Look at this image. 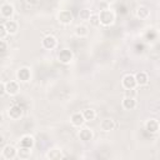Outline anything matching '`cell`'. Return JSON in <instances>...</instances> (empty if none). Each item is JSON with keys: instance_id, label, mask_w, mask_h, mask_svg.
Instances as JSON below:
<instances>
[{"instance_id": "1", "label": "cell", "mask_w": 160, "mask_h": 160, "mask_svg": "<svg viewBox=\"0 0 160 160\" xmlns=\"http://www.w3.org/2000/svg\"><path fill=\"white\" fill-rule=\"evenodd\" d=\"M99 15V20H100V24L104 25V26H110L114 24L115 21V14L114 11H111L110 9H104L100 11Z\"/></svg>"}, {"instance_id": "2", "label": "cell", "mask_w": 160, "mask_h": 160, "mask_svg": "<svg viewBox=\"0 0 160 160\" xmlns=\"http://www.w3.org/2000/svg\"><path fill=\"white\" fill-rule=\"evenodd\" d=\"M72 59H74V54L70 49H62L58 54V60L61 64H70L72 61Z\"/></svg>"}, {"instance_id": "3", "label": "cell", "mask_w": 160, "mask_h": 160, "mask_svg": "<svg viewBox=\"0 0 160 160\" xmlns=\"http://www.w3.org/2000/svg\"><path fill=\"white\" fill-rule=\"evenodd\" d=\"M121 85L124 89L126 90H134L138 85H136V80H135V76L131 75V74H126L122 79H121Z\"/></svg>"}, {"instance_id": "4", "label": "cell", "mask_w": 160, "mask_h": 160, "mask_svg": "<svg viewBox=\"0 0 160 160\" xmlns=\"http://www.w3.org/2000/svg\"><path fill=\"white\" fill-rule=\"evenodd\" d=\"M58 21L62 25H69L72 21V12L70 10H61L58 14Z\"/></svg>"}, {"instance_id": "5", "label": "cell", "mask_w": 160, "mask_h": 160, "mask_svg": "<svg viewBox=\"0 0 160 160\" xmlns=\"http://www.w3.org/2000/svg\"><path fill=\"white\" fill-rule=\"evenodd\" d=\"M41 45H42L44 49L52 50V49L56 48L58 40H56V38L52 36V35H46V36H44V39H42V41H41Z\"/></svg>"}, {"instance_id": "6", "label": "cell", "mask_w": 160, "mask_h": 160, "mask_svg": "<svg viewBox=\"0 0 160 160\" xmlns=\"http://www.w3.org/2000/svg\"><path fill=\"white\" fill-rule=\"evenodd\" d=\"M16 78H18V80H19V81H22V82L29 81V80H30V78H31L30 69H29V68H26V66L20 68V69L18 70V72H16Z\"/></svg>"}, {"instance_id": "7", "label": "cell", "mask_w": 160, "mask_h": 160, "mask_svg": "<svg viewBox=\"0 0 160 160\" xmlns=\"http://www.w3.org/2000/svg\"><path fill=\"white\" fill-rule=\"evenodd\" d=\"M159 121L156 119H149L146 122H145V130L150 134H156L159 131Z\"/></svg>"}, {"instance_id": "8", "label": "cell", "mask_w": 160, "mask_h": 160, "mask_svg": "<svg viewBox=\"0 0 160 160\" xmlns=\"http://www.w3.org/2000/svg\"><path fill=\"white\" fill-rule=\"evenodd\" d=\"M121 105L125 110H134L136 108V100L134 96H130V95H126L122 101H121Z\"/></svg>"}, {"instance_id": "9", "label": "cell", "mask_w": 160, "mask_h": 160, "mask_svg": "<svg viewBox=\"0 0 160 160\" xmlns=\"http://www.w3.org/2000/svg\"><path fill=\"white\" fill-rule=\"evenodd\" d=\"M18 155V149L12 145H5L2 148V156L5 159H14Z\"/></svg>"}, {"instance_id": "10", "label": "cell", "mask_w": 160, "mask_h": 160, "mask_svg": "<svg viewBox=\"0 0 160 160\" xmlns=\"http://www.w3.org/2000/svg\"><path fill=\"white\" fill-rule=\"evenodd\" d=\"M0 14L5 19H10L14 14V6L11 4H2L0 8Z\"/></svg>"}, {"instance_id": "11", "label": "cell", "mask_w": 160, "mask_h": 160, "mask_svg": "<svg viewBox=\"0 0 160 160\" xmlns=\"http://www.w3.org/2000/svg\"><path fill=\"white\" fill-rule=\"evenodd\" d=\"M114 128H115V121L112 119H110V118H106V119L101 120V122H100V129L102 131H105V132L114 130Z\"/></svg>"}, {"instance_id": "12", "label": "cell", "mask_w": 160, "mask_h": 160, "mask_svg": "<svg viewBox=\"0 0 160 160\" xmlns=\"http://www.w3.org/2000/svg\"><path fill=\"white\" fill-rule=\"evenodd\" d=\"M5 90H6V94H9L10 96H14L19 92V84L16 81H9L5 84Z\"/></svg>"}, {"instance_id": "13", "label": "cell", "mask_w": 160, "mask_h": 160, "mask_svg": "<svg viewBox=\"0 0 160 160\" xmlns=\"http://www.w3.org/2000/svg\"><path fill=\"white\" fill-rule=\"evenodd\" d=\"M9 116L14 120L16 119H20L22 116V108L20 105H12L10 109H9Z\"/></svg>"}, {"instance_id": "14", "label": "cell", "mask_w": 160, "mask_h": 160, "mask_svg": "<svg viewBox=\"0 0 160 160\" xmlns=\"http://www.w3.org/2000/svg\"><path fill=\"white\" fill-rule=\"evenodd\" d=\"M34 144H35V140H34V138L31 135H24L20 139V141H19V145L21 148H29V149H31L34 146Z\"/></svg>"}, {"instance_id": "15", "label": "cell", "mask_w": 160, "mask_h": 160, "mask_svg": "<svg viewBox=\"0 0 160 160\" xmlns=\"http://www.w3.org/2000/svg\"><path fill=\"white\" fill-rule=\"evenodd\" d=\"M134 76H135V80H136V85H139V86L146 85L149 82V76H148V74L145 71H139Z\"/></svg>"}, {"instance_id": "16", "label": "cell", "mask_w": 160, "mask_h": 160, "mask_svg": "<svg viewBox=\"0 0 160 160\" xmlns=\"http://www.w3.org/2000/svg\"><path fill=\"white\" fill-rule=\"evenodd\" d=\"M5 29H6V32H8V34L14 35V34L18 32L19 26H18V22H16V21H14V20H6V22H5Z\"/></svg>"}, {"instance_id": "17", "label": "cell", "mask_w": 160, "mask_h": 160, "mask_svg": "<svg viewBox=\"0 0 160 160\" xmlns=\"http://www.w3.org/2000/svg\"><path fill=\"white\" fill-rule=\"evenodd\" d=\"M70 121H71V124L74 126H81L85 122V119H84L81 112H74L71 115V118H70Z\"/></svg>"}, {"instance_id": "18", "label": "cell", "mask_w": 160, "mask_h": 160, "mask_svg": "<svg viewBox=\"0 0 160 160\" xmlns=\"http://www.w3.org/2000/svg\"><path fill=\"white\" fill-rule=\"evenodd\" d=\"M92 136H94L92 130H90L89 128H84V129H81L80 132H79V138H80V140H82V141H90V140L92 139Z\"/></svg>"}, {"instance_id": "19", "label": "cell", "mask_w": 160, "mask_h": 160, "mask_svg": "<svg viewBox=\"0 0 160 160\" xmlns=\"http://www.w3.org/2000/svg\"><path fill=\"white\" fill-rule=\"evenodd\" d=\"M46 158L50 160H55V159H62L64 155H62L60 149H51L46 152Z\"/></svg>"}, {"instance_id": "20", "label": "cell", "mask_w": 160, "mask_h": 160, "mask_svg": "<svg viewBox=\"0 0 160 160\" xmlns=\"http://www.w3.org/2000/svg\"><path fill=\"white\" fill-rule=\"evenodd\" d=\"M149 15H150L149 8H146V6H139V8L136 9V16H138L139 19L144 20V19H146Z\"/></svg>"}, {"instance_id": "21", "label": "cell", "mask_w": 160, "mask_h": 160, "mask_svg": "<svg viewBox=\"0 0 160 160\" xmlns=\"http://www.w3.org/2000/svg\"><path fill=\"white\" fill-rule=\"evenodd\" d=\"M74 32H75V35L79 36V38H85V36H88L89 30H88V28H86L85 25H78V26H75Z\"/></svg>"}, {"instance_id": "22", "label": "cell", "mask_w": 160, "mask_h": 160, "mask_svg": "<svg viewBox=\"0 0 160 160\" xmlns=\"http://www.w3.org/2000/svg\"><path fill=\"white\" fill-rule=\"evenodd\" d=\"M81 114H82V116H84L85 121H91V120H94V119L96 118V111H95L94 109H91V108L85 109Z\"/></svg>"}, {"instance_id": "23", "label": "cell", "mask_w": 160, "mask_h": 160, "mask_svg": "<svg viewBox=\"0 0 160 160\" xmlns=\"http://www.w3.org/2000/svg\"><path fill=\"white\" fill-rule=\"evenodd\" d=\"M30 155H31V149H29V148H21L20 146V149L18 150V155L16 156H19L20 159H29Z\"/></svg>"}, {"instance_id": "24", "label": "cell", "mask_w": 160, "mask_h": 160, "mask_svg": "<svg viewBox=\"0 0 160 160\" xmlns=\"http://www.w3.org/2000/svg\"><path fill=\"white\" fill-rule=\"evenodd\" d=\"M90 15H91V12H90V10H88V9H82V10H80V12H79L80 20H84V21L89 20Z\"/></svg>"}, {"instance_id": "25", "label": "cell", "mask_w": 160, "mask_h": 160, "mask_svg": "<svg viewBox=\"0 0 160 160\" xmlns=\"http://www.w3.org/2000/svg\"><path fill=\"white\" fill-rule=\"evenodd\" d=\"M88 21H90V25H92V26H99L100 25V20H99L98 14H91Z\"/></svg>"}, {"instance_id": "26", "label": "cell", "mask_w": 160, "mask_h": 160, "mask_svg": "<svg viewBox=\"0 0 160 160\" xmlns=\"http://www.w3.org/2000/svg\"><path fill=\"white\" fill-rule=\"evenodd\" d=\"M6 50H8V44L0 39V54H4Z\"/></svg>"}, {"instance_id": "27", "label": "cell", "mask_w": 160, "mask_h": 160, "mask_svg": "<svg viewBox=\"0 0 160 160\" xmlns=\"http://www.w3.org/2000/svg\"><path fill=\"white\" fill-rule=\"evenodd\" d=\"M8 35V32H6V29H5V25H2V24H0V39H4L5 36Z\"/></svg>"}, {"instance_id": "28", "label": "cell", "mask_w": 160, "mask_h": 160, "mask_svg": "<svg viewBox=\"0 0 160 160\" xmlns=\"http://www.w3.org/2000/svg\"><path fill=\"white\" fill-rule=\"evenodd\" d=\"M4 94H6V90H5V84L2 81H0V96H2Z\"/></svg>"}, {"instance_id": "29", "label": "cell", "mask_w": 160, "mask_h": 160, "mask_svg": "<svg viewBox=\"0 0 160 160\" xmlns=\"http://www.w3.org/2000/svg\"><path fill=\"white\" fill-rule=\"evenodd\" d=\"M26 2H28L29 5H36V4L39 2V0H26Z\"/></svg>"}, {"instance_id": "30", "label": "cell", "mask_w": 160, "mask_h": 160, "mask_svg": "<svg viewBox=\"0 0 160 160\" xmlns=\"http://www.w3.org/2000/svg\"><path fill=\"white\" fill-rule=\"evenodd\" d=\"M4 141H5V139H4V136H2L1 134H0V146H1L2 144H4Z\"/></svg>"}, {"instance_id": "31", "label": "cell", "mask_w": 160, "mask_h": 160, "mask_svg": "<svg viewBox=\"0 0 160 160\" xmlns=\"http://www.w3.org/2000/svg\"><path fill=\"white\" fill-rule=\"evenodd\" d=\"M2 121H4V116H2V114H0V125L2 124Z\"/></svg>"}]
</instances>
